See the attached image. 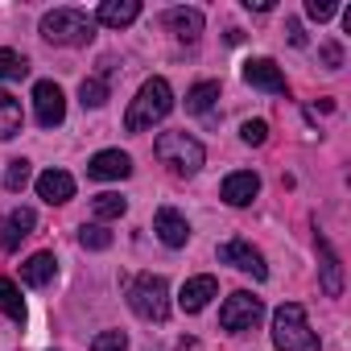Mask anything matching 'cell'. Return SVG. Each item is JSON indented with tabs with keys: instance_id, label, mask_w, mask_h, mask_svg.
<instances>
[{
	"instance_id": "d6a6232c",
	"label": "cell",
	"mask_w": 351,
	"mask_h": 351,
	"mask_svg": "<svg viewBox=\"0 0 351 351\" xmlns=\"http://www.w3.org/2000/svg\"><path fill=\"white\" fill-rule=\"evenodd\" d=\"M244 5L256 9V13H269V9H273V0H244Z\"/></svg>"
},
{
	"instance_id": "5bb4252c",
	"label": "cell",
	"mask_w": 351,
	"mask_h": 351,
	"mask_svg": "<svg viewBox=\"0 0 351 351\" xmlns=\"http://www.w3.org/2000/svg\"><path fill=\"white\" fill-rule=\"evenodd\" d=\"M38 199H46L50 207L71 203L75 199V178H71L66 169H46L42 178H38Z\"/></svg>"
},
{
	"instance_id": "4316f807",
	"label": "cell",
	"mask_w": 351,
	"mask_h": 351,
	"mask_svg": "<svg viewBox=\"0 0 351 351\" xmlns=\"http://www.w3.org/2000/svg\"><path fill=\"white\" fill-rule=\"evenodd\" d=\"M91 211H95V219H120L128 211V199H120V195H95Z\"/></svg>"
},
{
	"instance_id": "ba28073f",
	"label": "cell",
	"mask_w": 351,
	"mask_h": 351,
	"mask_svg": "<svg viewBox=\"0 0 351 351\" xmlns=\"http://www.w3.org/2000/svg\"><path fill=\"white\" fill-rule=\"evenodd\" d=\"M219 261H223V265H232V269H240V273H248V277H256V281H265V277H269L265 256H261L248 240H228V244H219Z\"/></svg>"
},
{
	"instance_id": "83f0119b",
	"label": "cell",
	"mask_w": 351,
	"mask_h": 351,
	"mask_svg": "<svg viewBox=\"0 0 351 351\" xmlns=\"http://www.w3.org/2000/svg\"><path fill=\"white\" fill-rule=\"evenodd\" d=\"M128 347V335L124 330H104L91 339V351H124Z\"/></svg>"
},
{
	"instance_id": "5b68a950",
	"label": "cell",
	"mask_w": 351,
	"mask_h": 351,
	"mask_svg": "<svg viewBox=\"0 0 351 351\" xmlns=\"http://www.w3.org/2000/svg\"><path fill=\"white\" fill-rule=\"evenodd\" d=\"M128 306H132L141 318H149V322H165V314H169V285H165V277L141 273V277L128 285Z\"/></svg>"
},
{
	"instance_id": "f546056e",
	"label": "cell",
	"mask_w": 351,
	"mask_h": 351,
	"mask_svg": "<svg viewBox=\"0 0 351 351\" xmlns=\"http://www.w3.org/2000/svg\"><path fill=\"white\" fill-rule=\"evenodd\" d=\"M306 13L314 21H330L335 17V5H330V0H306Z\"/></svg>"
},
{
	"instance_id": "7c38bea8",
	"label": "cell",
	"mask_w": 351,
	"mask_h": 351,
	"mask_svg": "<svg viewBox=\"0 0 351 351\" xmlns=\"http://www.w3.org/2000/svg\"><path fill=\"white\" fill-rule=\"evenodd\" d=\"M153 232H157V240H161L165 248H182V244L191 240V223H186V215H178L173 207H161V211L153 215Z\"/></svg>"
},
{
	"instance_id": "52a82bcc",
	"label": "cell",
	"mask_w": 351,
	"mask_h": 351,
	"mask_svg": "<svg viewBox=\"0 0 351 351\" xmlns=\"http://www.w3.org/2000/svg\"><path fill=\"white\" fill-rule=\"evenodd\" d=\"M34 112H38V124L42 128H58L66 120V95H62V87L50 83V79H42L34 87Z\"/></svg>"
},
{
	"instance_id": "44dd1931",
	"label": "cell",
	"mask_w": 351,
	"mask_h": 351,
	"mask_svg": "<svg viewBox=\"0 0 351 351\" xmlns=\"http://www.w3.org/2000/svg\"><path fill=\"white\" fill-rule=\"evenodd\" d=\"M215 99H219V83H215V79H203V83H195V87L186 91V112L203 116V112H211Z\"/></svg>"
},
{
	"instance_id": "8992f818",
	"label": "cell",
	"mask_w": 351,
	"mask_h": 351,
	"mask_svg": "<svg viewBox=\"0 0 351 351\" xmlns=\"http://www.w3.org/2000/svg\"><path fill=\"white\" fill-rule=\"evenodd\" d=\"M261 314H265V306H261V298H252V293H232L228 302H223V310H219V326L223 330H252L256 322H261Z\"/></svg>"
},
{
	"instance_id": "ffe728a7",
	"label": "cell",
	"mask_w": 351,
	"mask_h": 351,
	"mask_svg": "<svg viewBox=\"0 0 351 351\" xmlns=\"http://www.w3.org/2000/svg\"><path fill=\"white\" fill-rule=\"evenodd\" d=\"M21 124H25V116H21V104H17L9 91H0V141L17 136V132H21Z\"/></svg>"
},
{
	"instance_id": "cb8c5ba5",
	"label": "cell",
	"mask_w": 351,
	"mask_h": 351,
	"mask_svg": "<svg viewBox=\"0 0 351 351\" xmlns=\"http://www.w3.org/2000/svg\"><path fill=\"white\" fill-rule=\"evenodd\" d=\"M79 244H83L87 252H104V248H112V232L99 228V223H83V228H79Z\"/></svg>"
},
{
	"instance_id": "d6986e66",
	"label": "cell",
	"mask_w": 351,
	"mask_h": 351,
	"mask_svg": "<svg viewBox=\"0 0 351 351\" xmlns=\"http://www.w3.org/2000/svg\"><path fill=\"white\" fill-rule=\"evenodd\" d=\"M34 223H38V215H34L29 207H17V211L9 215V223H5V240H0V244H5V248L13 252V248H17V244L34 232Z\"/></svg>"
},
{
	"instance_id": "1f68e13d",
	"label": "cell",
	"mask_w": 351,
	"mask_h": 351,
	"mask_svg": "<svg viewBox=\"0 0 351 351\" xmlns=\"http://www.w3.org/2000/svg\"><path fill=\"white\" fill-rule=\"evenodd\" d=\"M289 42H293V46H306V34H302L298 21H289Z\"/></svg>"
},
{
	"instance_id": "4dcf8cb0",
	"label": "cell",
	"mask_w": 351,
	"mask_h": 351,
	"mask_svg": "<svg viewBox=\"0 0 351 351\" xmlns=\"http://www.w3.org/2000/svg\"><path fill=\"white\" fill-rule=\"evenodd\" d=\"M322 62H326V71H339V66H343V50H339L335 42H326V46H322Z\"/></svg>"
},
{
	"instance_id": "f1b7e54d",
	"label": "cell",
	"mask_w": 351,
	"mask_h": 351,
	"mask_svg": "<svg viewBox=\"0 0 351 351\" xmlns=\"http://www.w3.org/2000/svg\"><path fill=\"white\" fill-rule=\"evenodd\" d=\"M240 136H244V145H265L269 141V124L265 120H244Z\"/></svg>"
},
{
	"instance_id": "9a60e30c",
	"label": "cell",
	"mask_w": 351,
	"mask_h": 351,
	"mask_svg": "<svg viewBox=\"0 0 351 351\" xmlns=\"http://www.w3.org/2000/svg\"><path fill=\"white\" fill-rule=\"evenodd\" d=\"M314 244H318V269H322V293H326V298H339V293H343V261L335 256V248L326 244V236H318Z\"/></svg>"
},
{
	"instance_id": "d4e9b609",
	"label": "cell",
	"mask_w": 351,
	"mask_h": 351,
	"mask_svg": "<svg viewBox=\"0 0 351 351\" xmlns=\"http://www.w3.org/2000/svg\"><path fill=\"white\" fill-rule=\"evenodd\" d=\"M29 75V62L17 54V50H0V83H9V79H25Z\"/></svg>"
},
{
	"instance_id": "484cf974",
	"label": "cell",
	"mask_w": 351,
	"mask_h": 351,
	"mask_svg": "<svg viewBox=\"0 0 351 351\" xmlns=\"http://www.w3.org/2000/svg\"><path fill=\"white\" fill-rule=\"evenodd\" d=\"M79 99H83V108H104L108 104V83L95 75V79H83L79 83Z\"/></svg>"
},
{
	"instance_id": "8fae6325",
	"label": "cell",
	"mask_w": 351,
	"mask_h": 351,
	"mask_svg": "<svg viewBox=\"0 0 351 351\" xmlns=\"http://www.w3.org/2000/svg\"><path fill=\"white\" fill-rule=\"evenodd\" d=\"M244 83L261 87V91H273V95H285L289 91L285 87V75H281V66L273 58H248L244 62Z\"/></svg>"
},
{
	"instance_id": "3957f363",
	"label": "cell",
	"mask_w": 351,
	"mask_h": 351,
	"mask_svg": "<svg viewBox=\"0 0 351 351\" xmlns=\"http://www.w3.org/2000/svg\"><path fill=\"white\" fill-rule=\"evenodd\" d=\"M273 347L277 351H318V335L306 322V310L298 302L277 306L273 314Z\"/></svg>"
},
{
	"instance_id": "4fadbf2b",
	"label": "cell",
	"mask_w": 351,
	"mask_h": 351,
	"mask_svg": "<svg viewBox=\"0 0 351 351\" xmlns=\"http://www.w3.org/2000/svg\"><path fill=\"white\" fill-rule=\"evenodd\" d=\"M211 298H219V281H215L211 273H203V277H191V281L182 285L178 306H182L186 314H199V310H207V302H211Z\"/></svg>"
},
{
	"instance_id": "ac0fdd59",
	"label": "cell",
	"mask_w": 351,
	"mask_h": 351,
	"mask_svg": "<svg viewBox=\"0 0 351 351\" xmlns=\"http://www.w3.org/2000/svg\"><path fill=\"white\" fill-rule=\"evenodd\" d=\"M54 273H58V261H54V252H34L25 265H21V281L25 285H50L54 281Z\"/></svg>"
},
{
	"instance_id": "7402d4cb",
	"label": "cell",
	"mask_w": 351,
	"mask_h": 351,
	"mask_svg": "<svg viewBox=\"0 0 351 351\" xmlns=\"http://www.w3.org/2000/svg\"><path fill=\"white\" fill-rule=\"evenodd\" d=\"M0 310H5L13 322H25V302H21V289H17L9 277H0Z\"/></svg>"
},
{
	"instance_id": "7a4b0ae2",
	"label": "cell",
	"mask_w": 351,
	"mask_h": 351,
	"mask_svg": "<svg viewBox=\"0 0 351 351\" xmlns=\"http://www.w3.org/2000/svg\"><path fill=\"white\" fill-rule=\"evenodd\" d=\"M153 153H157V161L169 173H178V178H195V173L203 169V161H207L203 145L195 136H186V132H161L157 145H153Z\"/></svg>"
},
{
	"instance_id": "2e32d148",
	"label": "cell",
	"mask_w": 351,
	"mask_h": 351,
	"mask_svg": "<svg viewBox=\"0 0 351 351\" xmlns=\"http://www.w3.org/2000/svg\"><path fill=\"white\" fill-rule=\"evenodd\" d=\"M136 17H141V0H104L99 13H95V21L108 25V29H124Z\"/></svg>"
},
{
	"instance_id": "603a6c76",
	"label": "cell",
	"mask_w": 351,
	"mask_h": 351,
	"mask_svg": "<svg viewBox=\"0 0 351 351\" xmlns=\"http://www.w3.org/2000/svg\"><path fill=\"white\" fill-rule=\"evenodd\" d=\"M29 173H34V169H29V161H25V157L9 161V169H5V191H9V195H21V191L29 186Z\"/></svg>"
},
{
	"instance_id": "277c9868",
	"label": "cell",
	"mask_w": 351,
	"mask_h": 351,
	"mask_svg": "<svg viewBox=\"0 0 351 351\" xmlns=\"http://www.w3.org/2000/svg\"><path fill=\"white\" fill-rule=\"evenodd\" d=\"M42 38L54 46H87L95 38V21L79 9H54L42 17Z\"/></svg>"
},
{
	"instance_id": "30bf717a",
	"label": "cell",
	"mask_w": 351,
	"mask_h": 351,
	"mask_svg": "<svg viewBox=\"0 0 351 351\" xmlns=\"http://www.w3.org/2000/svg\"><path fill=\"white\" fill-rule=\"evenodd\" d=\"M87 173H91V178H99V182H120V178H128V173H132V157L120 153V149H104V153H95L87 161Z\"/></svg>"
},
{
	"instance_id": "e0dca14e",
	"label": "cell",
	"mask_w": 351,
	"mask_h": 351,
	"mask_svg": "<svg viewBox=\"0 0 351 351\" xmlns=\"http://www.w3.org/2000/svg\"><path fill=\"white\" fill-rule=\"evenodd\" d=\"M165 25L173 29V38H178V42H195L203 34V13L199 9H169L165 13Z\"/></svg>"
},
{
	"instance_id": "6da1fadb",
	"label": "cell",
	"mask_w": 351,
	"mask_h": 351,
	"mask_svg": "<svg viewBox=\"0 0 351 351\" xmlns=\"http://www.w3.org/2000/svg\"><path fill=\"white\" fill-rule=\"evenodd\" d=\"M169 108H173V91H169V83H165V79H149V83H141L136 99L128 104V112H124V128H128V132H145V128H153L157 120H165Z\"/></svg>"
},
{
	"instance_id": "9c48e42d",
	"label": "cell",
	"mask_w": 351,
	"mask_h": 351,
	"mask_svg": "<svg viewBox=\"0 0 351 351\" xmlns=\"http://www.w3.org/2000/svg\"><path fill=\"white\" fill-rule=\"evenodd\" d=\"M256 195H261V178H256L252 169H236V173H228L223 186H219V199H223L228 207H248Z\"/></svg>"
}]
</instances>
